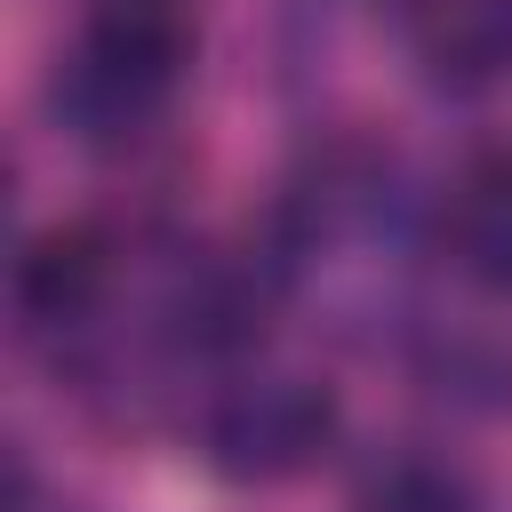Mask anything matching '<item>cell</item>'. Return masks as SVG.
<instances>
[{
	"instance_id": "cell-1",
	"label": "cell",
	"mask_w": 512,
	"mask_h": 512,
	"mask_svg": "<svg viewBox=\"0 0 512 512\" xmlns=\"http://www.w3.org/2000/svg\"><path fill=\"white\" fill-rule=\"evenodd\" d=\"M192 72V16L176 0H104L56 56V120L80 144H136Z\"/></svg>"
},
{
	"instance_id": "cell-2",
	"label": "cell",
	"mask_w": 512,
	"mask_h": 512,
	"mask_svg": "<svg viewBox=\"0 0 512 512\" xmlns=\"http://www.w3.org/2000/svg\"><path fill=\"white\" fill-rule=\"evenodd\" d=\"M336 440V392L296 376V368H256V376H232L208 416H200V456L240 480V488H272V480H296L304 464H320Z\"/></svg>"
},
{
	"instance_id": "cell-3",
	"label": "cell",
	"mask_w": 512,
	"mask_h": 512,
	"mask_svg": "<svg viewBox=\"0 0 512 512\" xmlns=\"http://www.w3.org/2000/svg\"><path fill=\"white\" fill-rule=\"evenodd\" d=\"M408 48L432 88L464 96L512 64V0H400Z\"/></svg>"
},
{
	"instance_id": "cell-4",
	"label": "cell",
	"mask_w": 512,
	"mask_h": 512,
	"mask_svg": "<svg viewBox=\"0 0 512 512\" xmlns=\"http://www.w3.org/2000/svg\"><path fill=\"white\" fill-rule=\"evenodd\" d=\"M112 296V240L96 224L72 232H40L16 264V304L32 328H88Z\"/></svg>"
},
{
	"instance_id": "cell-5",
	"label": "cell",
	"mask_w": 512,
	"mask_h": 512,
	"mask_svg": "<svg viewBox=\"0 0 512 512\" xmlns=\"http://www.w3.org/2000/svg\"><path fill=\"white\" fill-rule=\"evenodd\" d=\"M448 256L464 264V280H480L488 296H512V152H480L448 208H440Z\"/></svg>"
},
{
	"instance_id": "cell-6",
	"label": "cell",
	"mask_w": 512,
	"mask_h": 512,
	"mask_svg": "<svg viewBox=\"0 0 512 512\" xmlns=\"http://www.w3.org/2000/svg\"><path fill=\"white\" fill-rule=\"evenodd\" d=\"M352 512H480V496H472V480L448 472L440 456H392V464H376V472L360 480Z\"/></svg>"
}]
</instances>
